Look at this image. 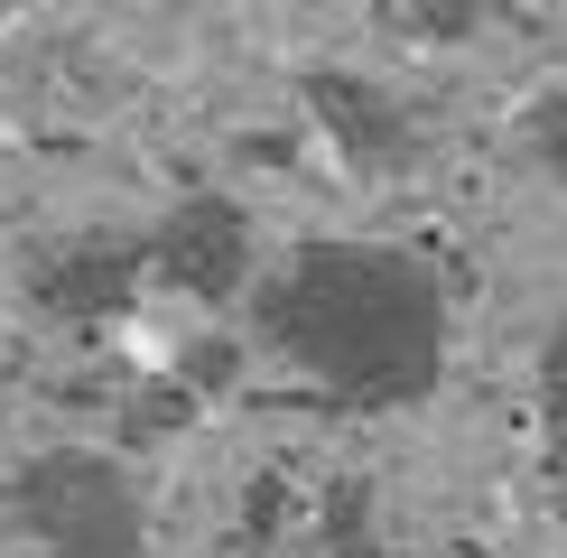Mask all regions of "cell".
Instances as JSON below:
<instances>
[{"label":"cell","mask_w":567,"mask_h":558,"mask_svg":"<svg viewBox=\"0 0 567 558\" xmlns=\"http://www.w3.org/2000/svg\"><path fill=\"white\" fill-rule=\"evenodd\" d=\"M261 326L344 401H410L437 372V289L419 261L372 242H317L270 279Z\"/></svg>","instance_id":"obj_1"},{"label":"cell","mask_w":567,"mask_h":558,"mask_svg":"<svg viewBox=\"0 0 567 558\" xmlns=\"http://www.w3.org/2000/svg\"><path fill=\"white\" fill-rule=\"evenodd\" d=\"M10 503L47 558H140V494L112 456H84V447L38 456Z\"/></svg>","instance_id":"obj_2"},{"label":"cell","mask_w":567,"mask_h":558,"mask_svg":"<svg viewBox=\"0 0 567 558\" xmlns=\"http://www.w3.org/2000/svg\"><path fill=\"white\" fill-rule=\"evenodd\" d=\"M158 270L177 279V289H196V298H224L233 279H243V251H251V224L233 215L224 196H186L168 224H158Z\"/></svg>","instance_id":"obj_3"},{"label":"cell","mask_w":567,"mask_h":558,"mask_svg":"<svg viewBox=\"0 0 567 558\" xmlns=\"http://www.w3.org/2000/svg\"><path fill=\"white\" fill-rule=\"evenodd\" d=\"M140 261L131 251H56V261H38V298L56 317H112L131 298Z\"/></svg>","instance_id":"obj_4"},{"label":"cell","mask_w":567,"mask_h":558,"mask_svg":"<svg viewBox=\"0 0 567 558\" xmlns=\"http://www.w3.org/2000/svg\"><path fill=\"white\" fill-rule=\"evenodd\" d=\"M549 391H558V418H567V335H558V354H549Z\"/></svg>","instance_id":"obj_5"}]
</instances>
